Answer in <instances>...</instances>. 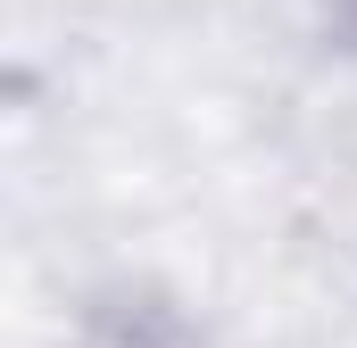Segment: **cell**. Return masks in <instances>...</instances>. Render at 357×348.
Instances as JSON below:
<instances>
[{"label":"cell","instance_id":"6da1fadb","mask_svg":"<svg viewBox=\"0 0 357 348\" xmlns=\"http://www.w3.org/2000/svg\"><path fill=\"white\" fill-rule=\"evenodd\" d=\"M67 348H199L175 307L158 299H100L67 324Z\"/></svg>","mask_w":357,"mask_h":348}]
</instances>
